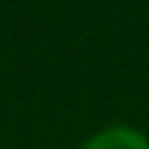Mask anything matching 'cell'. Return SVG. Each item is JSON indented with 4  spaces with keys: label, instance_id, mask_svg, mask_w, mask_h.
Instances as JSON below:
<instances>
[{
    "label": "cell",
    "instance_id": "1",
    "mask_svg": "<svg viewBox=\"0 0 149 149\" xmlns=\"http://www.w3.org/2000/svg\"><path fill=\"white\" fill-rule=\"evenodd\" d=\"M79 149H149V136L133 124H108L89 133Z\"/></svg>",
    "mask_w": 149,
    "mask_h": 149
}]
</instances>
